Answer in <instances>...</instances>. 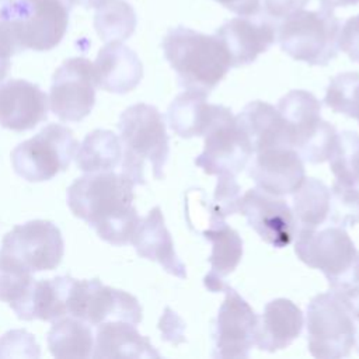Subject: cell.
Returning <instances> with one entry per match:
<instances>
[{"label": "cell", "instance_id": "1", "mask_svg": "<svg viewBox=\"0 0 359 359\" xmlns=\"http://www.w3.org/2000/svg\"><path fill=\"white\" fill-rule=\"evenodd\" d=\"M135 185L122 171L86 172L67 188V206L101 240L125 245L130 243L142 219L133 206Z\"/></svg>", "mask_w": 359, "mask_h": 359}, {"label": "cell", "instance_id": "2", "mask_svg": "<svg viewBox=\"0 0 359 359\" xmlns=\"http://www.w3.org/2000/svg\"><path fill=\"white\" fill-rule=\"evenodd\" d=\"M167 62L187 90L209 94L231 67L223 42L213 35L178 25L163 38Z\"/></svg>", "mask_w": 359, "mask_h": 359}, {"label": "cell", "instance_id": "3", "mask_svg": "<svg viewBox=\"0 0 359 359\" xmlns=\"http://www.w3.org/2000/svg\"><path fill=\"white\" fill-rule=\"evenodd\" d=\"M118 129L122 144V172L136 185L146 184L144 168L150 164L153 177H164L168 158L165 123L153 105L139 102L128 107L119 116Z\"/></svg>", "mask_w": 359, "mask_h": 359}, {"label": "cell", "instance_id": "4", "mask_svg": "<svg viewBox=\"0 0 359 359\" xmlns=\"http://www.w3.org/2000/svg\"><path fill=\"white\" fill-rule=\"evenodd\" d=\"M67 0H17L11 14L0 20V41L17 55L57 46L69 27Z\"/></svg>", "mask_w": 359, "mask_h": 359}, {"label": "cell", "instance_id": "5", "mask_svg": "<svg viewBox=\"0 0 359 359\" xmlns=\"http://www.w3.org/2000/svg\"><path fill=\"white\" fill-rule=\"evenodd\" d=\"M341 22L331 8H300L278 25L276 39L292 59L311 66L328 65L339 50Z\"/></svg>", "mask_w": 359, "mask_h": 359}, {"label": "cell", "instance_id": "6", "mask_svg": "<svg viewBox=\"0 0 359 359\" xmlns=\"http://www.w3.org/2000/svg\"><path fill=\"white\" fill-rule=\"evenodd\" d=\"M294 251L306 265L325 275L331 290L342 292L359 285V251L344 227L299 229Z\"/></svg>", "mask_w": 359, "mask_h": 359}, {"label": "cell", "instance_id": "7", "mask_svg": "<svg viewBox=\"0 0 359 359\" xmlns=\"http://www.w3.org/2000/svg\"><path fill=\"white\" fill-rule=\"evenodd\" d=\"M278 111L287 125L292 147L303 160L314 164L330 160L338 133L321 119V105L311 93L289 91L280 98Z\"/></svg>", "mask_w": 359, "mask_h": 359}, {"label": "cell", "instance_id": "8", "mask_svg": "<svg viewBox=\"0 0 359 359\" xmlns=\"http://www.w3.org/2000/svg\"><path fill=\"white\" fill-rule=\"evenodd\" d=\"M79 142L72 129L49 123L11 151L17 175L28 182H42L69 168Z\"/></svg>", "mask_w": 359, "mask_h": 359}, {"label": "cell", "instance_id": "9", "mask_svg": "<svg viewBox=\"0 0 359 359\" xmlns=\"http://www.w3.org/2000/svg\"><path fill=\"white\" fill-rule=\"evenodd\" d=\"M356 344L355 318L335 292L317 294L307 307V345L314 358L348 356Z\"/></svg>", "mask_w": 359, "mask_h": 359}, {"label": "cell", "instance_id": "10", "mask_svg": "<svg viewBox=\"0 0 359 359\" xmlns=\"http://www.w3.org/2000/svg\"><path fill=\"white\" fill-rule=\"evenodd\" d=\"M65 254V241L59 227L50 220H29L17 224L1 241L0 257L31 271L55 269Z\"/></svg>", "mask_w": 359, "mask_h": 359}, {"label": "cell", "instance_id": "11", "mask_svg": "<svg viewBox=\"0 0 359 359\" xmlns=\"http://www.w3.org/2000/svg\"><path fill=\"white\" fill-rule=\"evenodd\" d=\"M67 314L94 327L114 320L136 325L142 321V306L130 293L107 286L97 278L74 279L69 294Z\"/></svg>", "mask_w": 359, "mask_h": 359}, {"label": "cell", "instance_id": "12", "mask_svg": "<svg viewBox=\"0 0 359 359\" xmlns=\"http://www.w3.org/2000/svg\"><path fill=\"white\" fill-rule=\"evenodd\" d=\"M203 136L205 146L195 164L206 174L237 175L254 154L251 142L237 118L223 105Z\"/></svg>", "mask_w": 359, "mask_h": 359}, {"label": "cell", "instance_id": "13", "mask_svg": "<svg viewBox=\"0 0 359 359\" xmlns=\"http://www.w3.org/2000/svg\"><path fill=\"white\" fill-rule=\"evenodd\" d=\"M93 63L86 57H70L53 73L49 90V107L63 122H79L95 104Z\"/></svg>", "mask_w": 359, "mask_h": 359}, {"label": "cell", "instance_id": "14", "mask_svg": "<svg viewBox=\"0 0 359 359\" xmlns=\"http://www.w3.org/2000/svg\"><path fill=\"white\" fill-rule=\"evenodd\" d=\"M223 292L226 297L216 318L213 356L248 358L255 345L258 316L234 289L226 285Z\"/></svg>", "mask_w": 359, "mask_h": 359}, {"label": "cell", "instance_id": "15", "mask_svg": "<svg viewBox=\"0 0 359 359\" xmlns=\"http://www.w3.org/2000/svg\"><path fill=\"white\" fill-rule=\"evenodd\" d=\"M238 212L251 229L269 245L283 248L297 233V223L292 208L279 196L259 188L248 189L240 199Z\"/></svg>", "mask_w": 359, "mask_h": 359}, {"label": "cell", "instance_id": "16", "mask_svg": "<svg viewBox=\"0 0 359 359\" xmlns=\"http://www.w3.org/2000/svg\"><path fill=\"white\" fill-rule=\"evenodd\" d=\"M268 17L259 14L240 15L217 28L215 34L227 49L231 67H240L254 62L258 55L266 52L273 45L276 28Z\"/></svg>", "mask_w": 359, "mask_h": 359}, {"label": "cell", "instance_id": "17", "mask_svg": "<svg viewBox=\"0 0 359 359\" xmlns=\"http://www.w3.org/2000/svg\"><path fill=\"white\" fill-rule=\"evenodd\" d=\"M250 175L257 188L282 196L293 194L304 181L303 158L293 147H269L255 153Z\"/></svg>", "mask_w": 359, "mask_h": 359}, {"label": "cell", "instance_id": "18", "mask_svg": "<svg viewBox=\"0 0 359 359\" xmlns=\"http://www.w3.org/2000/svg\"><path fill=\"white\" fill-rule=\"evenodd\" d=\"M46 118L48 97L38 84L22 79L0 84V126L22 132L34 129Z\"/></svg>", "mask_w": 359, "mask_h": 359}, {"label": "cell", "instance_id": "19", "mask_svg": "<svg viewBox=\"0 0 359 359\" xmlns=\"http://www.w3.org/2000/svg\"><path fill=\"white\" fill-rule=\"evenodd\" d=\"M93 69L95 86L115 94L132 91L143 77V65L139 56L119 41L107 42L100 49Z\"/></svg>", "mask_w": 359, "mask_h": 359}, {"label": "cell", "instance_id": "20", "mask_svg": "<svg viewBox=\"0 0 359 359\" xmlns=\"http://www.w3.org/2000/svg\"><path fill=\"white\" fill-rule=\"evenodd\" d=\"M139 257L158 262L168 273L185 278L187 271L177 257L170 231L165 227L161 209L153 208L149 215L140 219L130 240Z\"/></svg>", "mask_w": 359, "mask_h": 359}, {"label": "cell", "instance_id": "21", "mask_svg": "<svg viewBox=\"0 0 359 359\" xmlns=\"http://www.w3.org/2000/svg\"><path fill=\"white\" fill-rule=\"evenodd\" d=\"M302 327V310L287 299H275L258 317L255 345L268 352L280 351L300 335Z\"/></svg>", "mask_w": 359, "mask_h": 359}, {"label": "cell", "instance_id": "22", "mask_svg": "<svg viewBox=\"0 0 359 359\" xmlns=\"http://www.w3.org/2000/svg\"><path fill=\"white\" fill-rule=\"evenodd\" d=\"M248 136L254 153L269 147H292L287 125L278 108L264 101H252L236 116Z\"/></svg>", "mask_w": 359, "mask_h": 359}, {"label": "cell", "instance_id": "23", "mask_svg": "<svg viewBox=\"0 0 359 359\" xmlns=\"http://www.w3.org/2000/svg\"><path fill=\"white\" fill-rule=\"evenodd\" d=\"M149 338L128 321H105L97 325L93 358H158Z\"/></svg>", "mask_w": 359, "mask_h": 359}, {"label": "cell", "instance_id": "24", "mask_svg": "<svg viewBox=\"0 0 359 359\" xmlns=\"http://www.w3.org/2000/svg\"><path fill=\"white\" fill-rule=\"evenodd\" d=\"M206 95L199 91L187 90L180 94L168 108V123L181 137L203 136L222 105L209 104Z\"/></svg>", "mask_w": 359, "mask_h": 359}, {"label": "cell", "instance_id": "25", "mask_svg": "<svg viewBox=\"0 0 359 359\" xmlns=\"http://www.w3.org/2000/svg\"><path fill=\"white\" fill-rule=\"evenodd\" d=\"M74 278L55 276L34 282L28 300L17 316L20 320L55 321L67 314V302Z\"/></svg>", "mask_w": 359, "mask_h": 359}, {"label": "cell", "instance_id": "26", "mask_svg": "<svg viewBox=\"0 0 359 359\" xmlns=\"http://www.w3.org/2000/svg\"><path fill=\"white\" fill-rule=\"evenodd\" d=\"M201 234L212 243V254L209 258L212 269L205 279L220 280L238 265L243 255V241L238 233L227 226L224 217H216Z\"/></svg>", "mask_w": 359, "mask_h": 359}, {"label": "cell", "instance_id": "27", "mask_svg": "<svg viewBox=\"0 0 359 359\" xmlns=\"http://www.w3.org/2000/svg\"><path fill=\"white\" fill-rule=\"evenodd\" d=\"M94 342L90 324L73 316L55 320L48 332L49 351L60 359L90 358L94 352Z\"/></svg>", "mask_w": 359, "mask_h": 359}, {"label": "cell", "instance_id": "28", "mask_svg": "<svg viewBox=\"0 0 359 359\" xmlns=\"http://www.w3.org/2000/svg\"><path fill=\"white\" fill-rule=\"evenodd\" d=\"M83 172L112 171L122 160L121 139L108 129H95L86 135L74 154Z\"/></svg>", "mask_w": 359, "mask_h": 359}, {"label": "cell", "instance_id": "29", "mask_svg": "<svg viewBox=\"0 0 359 359\" xmlns=\"http://www.w3.org/2000/svg\"><path fill=\"white\" fill-rule=\"evenodd\" d=\"M331 191L317 178H304L293 192V215L299 229H318L330 215Z\"/></svg>", "mask_w": 359, "mask_h": 359}, {"label": "cell", "instance_id": "30", "mask_svg": "<svg viewBox=\"0 0 359 359\" xmlns=\"http://www.w3.org/2000/svg\"><path fill=\"white\" fill-rule=\"evenodd\" d=\"M136 24V13L125 0H108L97 7L94 14V28L104 42L128 39Z\"/></svg>", "mask_w": 359, "mask_h": 359}, {"label": "cell", "instance_id": "31", "mask_svg": "<svg viewBox=\"0 0 359 359\" xmlns=\"http://www.w3.org/2000/svg\"><path fill=\"white\" fill-rule=\"evenodd\" d=\"M330 167L337 182L359 188V135L356 132L346 130L338 135Z\"/></svg>", "mask_w": 359, "mask_h": 359}, {"label": "cell", "instance_id": "32", "mask_svg": "<svg viewBox=\"0 0 359 359\" xmlns=\"http://www.w3.org/2000/svg\"><path fill=\"white\" fill-rule=\"evenodd\" d=\"M34 282L31 271L0 257V300L8 303L17 316L24 309Z\"/></svg>", "mask_w": 359, "mask_h": 359}, {"label": "cell", "instance_id": "33", "mask_svg": "<svg viewBox=\"0 0 359 359\" xmlns=\"http://www.w3.org/2000/svg\"><path fill=\"white\" fill-rule=\"evenodd\" d=\"M327 107L359 122V73L346 72L335 76L327 88Z\"/></svg>", "mask_w": 359, "mask_h": 359}, {"label": "cell", "instance_id": "34", "mask_svg": "<svg viewBox=\"0 0 359 359\" xmlns=\"http://www.w3.org/2000/svg\"><path fill=\"white\" fill-rule=\"evenodd\" d=\"M330 222L339 227L359 223V188L334 182L330 201Z\"/></svg>", "mask_w": 359, "mask_h": 359}, {"label": "cell", "instance_id": "35", "mask_svg": "<svg viewBox=\"0 0 359 359\" xmlns=\"http://www.w3.org/2000/svg\"><path fill=\"white\" fill-rule=\"evenodd\" d=\"M240 187L236 181V175L222 174L217 175V185L215 191L213 208L222 215L229 216L238 212L240 206Z\"/></svg>", "mask_w": 359, "mask_h": 359}, {"label": "cell", "instance_id": "36", "mask_svg": "<svg viewBox=\"0 0 359 359\" xmlns=\"http://www.w3.org/2000/svg\"><path fill=\"white\" fill-rule=\"evenodd\" d=\"M339 49L359 63V14L345 21L339 34Z\"/></svg>", "mask_w": 359, "mask_h": 359}, {"label": "cell", "instance_id": "37", "mask_svg": "<svg viewBox=\"0 0 359 359\" xmlns=\"http://www.w3.org/2000/svg\"><path fill=\"white\" fill-rule=\"evenodd\" d=\"M310 0H262L266 15L272 18H285L286 15L304 8Z\"/></svg>", "mask_w": 359, "mask_h": 359}, {"label": "cell", "instance_id": "38", "mask_svg": "<svg viewBox=\"0 0 359 359\" xmlns=\"http://www.w3.org/2000/svg\"><path fill=\"white\" fill-rule=\"evenodd\" d=\"M238 15H255L262 8V0H215Z\"/></svg>", "mask_w": 359, "mask_h": 359}, {"label": "cell", "instance_id": "39", "mask_svg": "<svg viewBox=\"0 0 359 359\" xmlns=\"http://www.w3.org/2000/svg\"><path fill=\"white\" fill-rule=\"evenodd\" d=\"M334 292V290H332ZM338 297L344 302L352 317L359 321V285L353 286L351 289L342 290V292H335Z\"/></svg>", "mask_w": 359, "mask_h": 359}, {"label": "cell", "instance_id": "40", "mask_svg": "<svg viewBox=\"0 0 359 359\" xmlns=\"http://www.w3.org/2000/svg\"><path fill=\"white\" fill-rule=\"evenodd\" d=\"M11 53L0 43V83L6 79L11 66Z\"/></svg>", "mask_w": 359, "mask_h": 359}, {"label": "cell", "instance_id": "41", "mask_svg": "<svg viewBox=\"0 0 359 359\" xmlns=\"http://www.w3.org/2000/svg\"><path fill=\"white\" fill-rule=\"evenodd\" d=\"M324 7L334 10L335 7H349V6H358L359 0H318Z\"/></svg>", "mask_w": 359, "mask_h": 359}, {"label": "cell", "instance_id": "42", "mask_svg": "<svg viewBox=\"0 0 359 359\" xmlns=\"http://www.w3.org/2000/svg\"><path fill=\"white\" fill-rule=\"evenodd\" d=\"M108 0H67V3L73 7V6H81L84 8H97L101 4H104Z\"/></svg>", "mask_w": 359, "mask_h": 359}, {"label": "cell", "instance_id": "43", "mask_svg": "<svg viewBox=\"0 0 359 359\" xmlns=\"http://www.w3.org/2000/svg\"><path fill=\"white\" fill-rule=\"evenodd\" d=\"M17 0H0V20L8 17L15 7Z\"/></svg>", "mask_w": 359, "mask_h": 359}]
</instances>
